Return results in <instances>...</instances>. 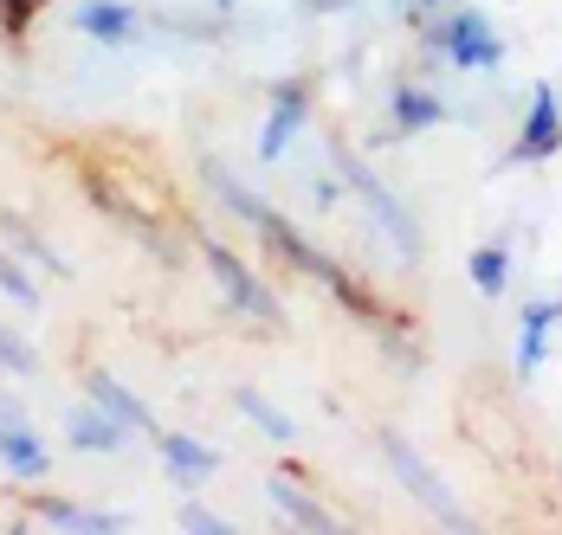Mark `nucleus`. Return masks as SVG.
I'll return each mask as SVG.
<instances>
[{
	"label": "nucleus",
	"instance_id": "1a4fd4ad",
	"mask_svg": "<svg viewBox=\"0 0 562 535\" xmlns=\"http://www.w3.org/2000/svg\"><path fill=\"white\" fill-rule=\"evenodd\" d=\"M562 322V297L550 304H524V342H517V375H537L550 355V329Z\"/></svg>",
	"mask_w": 562,
	"mask_h": 535
},
{
	"label": "nucleus",
	"instance_id": "a211bd4d",
	"mask_svg": "<svg viewBox=\"0 0 562 535\" xmlns=\"http://www.w3.org/2000/svg\"><path fill=\"white\" fill-rule=\"evenodd\" d=\"M0 362H7L13 375H33V368H40V355H33L20 335H7V329H0Z\"/></svg>",
	"mask_w": 562,
	"mask_h": 535
},
{
	"label": "nucleus",
	"instance_id": "5701e85b",
	"mask_svg": "<svg viewBox=\"0 0 562 535\" xmlns=\"http://www.w3.org/2000/svg\"><path fill=\"white\" fill-rule=\"evenodd\" d=\"M401 7H407V0H401Z\"/></svg>",
	"mask_w": 562,
	"mask_h": 535
},
{
	"label": "nucleus",
	"instance_id": "412c9836",
	"mask_svg": "<svg viewBox=\"0 0 562 535\" xmlns=\"http://www.w3.org/2000/svg\"><path fill=\"white\" fill-rule=\"evenodd\" d=\"M414 7V20H434V7H447V0H407Z\"/></svg>",
	"mask_w": 562,
	"mask_h": 535
},
{
	"label": "nucleus",
	"instance_id": "39448f33",
	"mask_svg": "<svg viewBox=\"0 0 562 535\" xmlns=\"http://www.w3.org/2000/svg\"><path fill=\"white\" fill-rule=\"evenodd\" d=\"M207 265H214V277L226 284V297H233L239 310H252V317H266V322H284V310L272 304V297H266V291H259V277L239 265L226 246H207Z\"/></svg>",
	"mask_w": 562,
	"mask_h": 535
},
{
	"label": "nucleus",
	"instance_id": "f257e3e1",
	"mask_svg": "<svg viewBox=\"0 0 562 535\" xmlns=\"http://www.w3.org/2000/svg\"><path fill=\"white\" fill-rule=\"evenodd\" d=\"M427 46L447 53L459 71H498L505 65V39L492 33V13L485 7H452L427 26Z\"/></svg>",
	"mask_w": 562,
	"mask_h": 535
},
{
	"label": "nucleus",
	"instance_id": "9b49d317",
	"mask_svg": "<svg viewBox=\"0 0 562 535\" xmlns=\"http://www.w3.org/2000/svg\"><path fill=\"white\" fill-rule=\"evenodd\" d=\"M266 497L279 503V516H291L297 530H337V516H330V510H324V503H317V497H311L304 483L272 478V483H266Z\"/></svg>",
	"mask_w": 562,
	"mask_h": 535
},
{
	"label": "nucleus",
	"instance_id": "7ed1b4c3",
	"mask_svg": "<svg viewBox=\"0 0 562 535\" xmlns=\"http://www.w3.org/2000/svg\"><path fill=\"white\" fill-rule=\"evenodd\" d=\"M382 452H389V465L401 471V483H407V490H414V497H420V503H427L440 523H447V530H465V510L452 503L447 478H440V471H434V465H427V458H420L407 439H401V432H389V439H382Z\"/></svg>",
	"mask_w": 562,
	"mask_h": 535
},
{
	"label": "nucleus",
	"instance_id": "6ab92c4d",
	"mask_svg": "<svg viewBox=\"0 0 562 535\" xmlns=\"http://www.w3.org/2000/svg\"><path fill=\"white\" fill-rule=\"evenodd\" d=\"M26 20H33V0H0V26L7 33H26Z\"/></svg>",
	"mask_w": 562,
	"mask_h": 535
},
{
	"label": "nucleus",
	"instance_id": "0eeeda50",
	"mask_svg": "<svg viewBox=\"0 0 562 535\" xmlns=\"http://www.w3.org/2000/svg\"><path fill=\"white\" fill-rule=\"evenodd\" d=\"M0 458H7L20 478H46V465H53V452L20 426V413H13V407H0Z\"/></svg>",
	"mask_w": 562,
	"mask_h": 535
},
{
	"label": "nucleus",
	"instance_id": "6e6552de",
	"mask_svg": "<svg viewBox=\"0 0 562 535\" xmlns=\"http://www.w3.org/2000/svg\"><path fill=\"white\" fill-rule=\"evenodd\" d=\"M311 116V98L297 91V84H284L279 98H272V123H266V136H259V161H279L291 149V136H297V123Z\"/></svg>",
	"mask_w": 562,
	"mask_h": 535
},
{
	"label": "nucleus",
	"instance_id": "f03ea898",
	"mask_svg": "<svg viewBox=\"0 0 562 535\" xmlns=\"http://www.w3.org/2000/svg\"><path fill=\"white\" fill-rule=\"evenodd\" d=\"M342 181H349V187H356V201L375 214V226L389 232L394 252H401V259H420V226L407 219V207H401V201H394L389 187H382V181H375V174H369L356 156H342Z\"/></svg>",
	"mask_w": 562,
	"mask_h": 535
},
{
	"label": "nucleus",
	"instance_id": "f3484780",
	"mask_svg": "<svg viewBox=\"0 0 562 535\" xmlns=\"http://www.w3.org/2000/svg\"><path fill=\"white\" fill-rule=\"evenodd\" d=\"M46 523H71V530H116L111 510H71V503H40Z\"/></svg>",
	"mask_w": 562,
	"mask_h": 535
},
{
	"label": "nucleus",
	"instance_id": "aec40b11",
	"mask_svg": "<svg viewBox=\"0 0 562 535\" xmlns=\"http://www.w3.org/2000/svg\"><path fill=\"white\" fill-rule=\"evenodd\" d=\"M181 530H226V516H214V510H201V503H188V510H181Z\"/></svg>",
	"mask_w": 562,
	"mask_h": 535
},
{
	"label": "nucleus",
	"instance_id": "f8f14e48",
	"mask_svg": "<svg viewBox=\"0 0 562 535\" xmlns=\"http://www.w3.org/2000/svg\"><path fill=\"white\" fill-rule=\"evenodd\" d=\"M65 432H71V445H78V452H116L130 426H123V420H111V413L91 400V407H78V413L65 420Z\"/></svg>",
	"mask_w": 562,
	"mask_h": 535
},
{
	"label": "nucleus",
	"instance_id": "2eb2a0df",
	"mask_svg": "<svg viewBox=\"0 0 562 535\" xmlns=\"http://www.w3.org/2000/svg\"><path fill=\"white\" fill-rule=\"evenodd\" d=\"M233 400H239V413H246L252 426H266L272 439H279V445H291V439H297V426H291V413H279V407H272L266 394H252V387H246V394H233Z\"/></svg>",
	"mask_w": 562,
	"mask_h": 535
},
{
	"label": "nucleus",
	"instance_id": "ddd939ff",
	"mask_svg": "<svg viewBox=\"0 0 562 535\" xmlns=\"http://www.w3.org/2000/svg\"><path fill=\"white\" fill-rule=\"evenodd\" d=\"M156 445H162V458H169V471H175L181 483H201L207 471H214V465H221L207 445H194V439H181V432H162Z\"/></svg>",
	"mask_w": 562,
	"mask_h": 535
},
{
	"label": "nucleus",
	"instance_id": "4468645a",
	"mask_svg": "<svg viewBox=\"0 0 562 535\" xmlns=\"http://www.w3.org/2000/svg\"><path fill=\"white\" fill-rule=\"evenodd\" d=\"M91 400H98V407H104L111 420H123V426H156V413H149V407H143V400H136V394H130L123 380H111V375L91 380Z\"/></svg>",
	"mask_w": 562,
	"mask_h": 535
},
{
	"label": "nucleus",
	"instance_id": "9d476101",
	"mask_svg": "<svg viewBox=\"0 0 562 535\" xmlns=\"http://www.w3.org/2000/svg\"><path fill=\"white\" fill-rule=\"evenodd\" d=\"M434 123H447V104L420 84H401L394 91V136H427Z\"/></svg>",
	"mask_w": 562,
	"mask_h": 535
},
{
	"label": "nucleus",
	"instance_id": "4be33fe9",
	"mask_svg": "<svg viewBox=\"0 0 562 535\" xmlns=\"http://www.w3.org/2000/svg\"><path fill=\"white\" fill-rule=\"evenodd\" d=\"M221 7H239V0H221Z\"/></svg>",
	"mask_w": 562,
	"mask_h": 535
},
{
	"label": "nucleus",
	"instance_id": "20e7f679",
	"mask_svg": "<svg viewBox=\"0 0 562 535\" xmlns=\"http://www.w3.org/2000/svg\"><path fill=\"white\" fill-rule=\"evenodd\" d=\"M562 149V110H557V84H537L530 91V116L510 143V161H550Z\"/></svg>",
	"mask_w": 562,
	"mask_h": 535
},
{
	"label": "nucleus",
	"instance_id": "423d86ee",
	"mask_svg": "<svg viewBox=\"0 0 562 535\" xmlns=\"http://www.w3.org/2000/svg\"><path fill=\"white\" fill-rule=\"evenodd\" d=\"M71 26H78L85 39H98V46H130V39H136V13H130L123 0H85V7L71 13Z\"/></svg>",
	"mask_w": 562,
	"mask_h": 535
},
{
	"label": "nucleus",
	"instance_id": "dca6fc26",
	"mask_svg": "<svg viewBox=\"0 0 562 535\" xmlns=\"http://www.w3.org/2000/svg\"><path fill=\"white\" fill-rule=\"evenodd\" d=\"M472 284H479L485 297H505V284H510L505 246H479V252H472Z\"/></svg>",
	"mask_w": 562,
	"mask_h": 535
}]
</instances>
